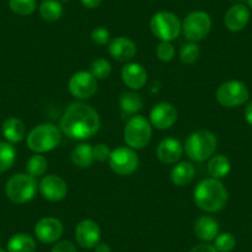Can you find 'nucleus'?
<instances>
[{"mask_svg":"<svg viewBox=\"0 0 252 252\" xmlns=\"http://www.w3.org/2000/svg\"><path fill=\"white\" fill-rule=\"evenodd\" d=\"M76 240L83 249H94L100 242V227L94 220L84 219L76 227Z\"/></svg>","mask_w":252,"mask_h":252,"instance_id":"15","label":"nucleus"},{"mask_svg":"<svg viewBox=\"0 0 252 252\" xmlns=\"http://www.w3.org/2000/svg\"><path fill=\"white\" fill-rule=\"evenodd\" d=\"M111 64L105 58H96L91 64V73L96 79H106L111 74Z\"/></svg>","mask_w":252,"mask_h":252,"instance_id":"32","label":"nucleus"},{"mask_svg":"<svg viewBox=\"0 0 252 252\" xmlns=\"http://www.w3.org/2000/svg\"><path fill=\"white\" fill-rule=\"evenodd\" d=\"M9 6L16 15L28 16L36 10L37 1L36 0H9Z\"/></svg>","mask_w":252,"mask_h":252,"instance_id":"30","label":"nucleus"},{"mask_svg":"<svg viewBox=\"0 0 252 252\" xmlns=\"http://www.w3.org/2000/svg\"><path fill=\"white\" fill-rule=\"evenodd\" d=\"M174 53H176L174 46L171 42H163V41H161L156 48L157 58L159 61H162V62H169V61L173 60Z\"/></svg>","mask_w":252,"mask_h":252,"instance_id":"34","label":"nucleus"},{"mask_svg":"<svg viewBox=\"0 0 252 252\" xmlns=\"http://www.w3.org/2000/svg\"><path fill=\"white\" fill-rule=\"evenodd\" d=\"M144 100L135 92H126L120 96V109L124 115L134 116L141 111Z\"/></svg>","mask_w":252,"mask_h":252,"instance_id":"25","label":"nucleus"},{"mask_svg":"<svg viewBox=\"0 0 252 252\" xmlns=\"http://www.w3.org/2000/svg\"><path fill=\"white\" fill-rule=\"evenodd\" d=\"M108 162L110 168L119 176H130L139 167L137 154L129 146H120L113 150Z\"/></svg>","mask_w":252,"mask_h":252,"instance_id":"10","label":"nucleus"},{"mask_svg":"<svg viewBox=\"0 0 252 252\" xmlns=\"http://www.w3.org/2000/svg\"><path fill=\"white\" fill-rule=\"evenodd\" d=\"M113 150H110V147L105 144H98L95 146H93V156L94 161L98 162H106L110 158V155Z\"/></svg>","mask_w":252,"mask_h":252,"instance_id":"36","label":"nucleus"},{"mask_svg":"<svg viewBox=\"0 0 252 252\" xmlns=\"http://www.w3.org/2000/svg\"><path fill=\"white\" fill-rule=\"evenodd\" d=\"M71 159L74 166L79 168H88L93 164V146L89 144H79L72 150Z\"/></svg>","mask_w":252,"mask_h":252,"instance_id":"24","label":"nucleus"},{"mask_svg":"<svg viewBox=\"0 0 252 252\" xmlns=\"http://www.w3.org/2000/svg\"><path fill=\"white\" fill-rule=\"evenodd\" d=\"M121 78L126 87H129L132 91H139L146 84L147 72L140 63L130 62L126 63L121 69Z\"/></svg>","mask_w":252,"mask_h":252,"instance_id":"16","label":"nucleus"},{"mask_svg":"<svg viewBox=\"0 0 252 252\" xmlns=\"http://www.w3.org/2000/svg\"><path fill=\"white\" fill-rule=\"evenodd\" d=\"M1 132L5 140L10 144H18L25 137L26 127L23 120L19 118L11 116L4 120L3 126H1Z\"/></svg>","mask_w":252,"mask_h":252,"instance_id":"21","label":"nucleus"},{"mask_svg":"<svg viewBox=\"0 0 252 252\" xmlns=\"http://www.w3.org/2000/svg\"><path fill=\"white\" fill-rule=\"evenodd\" d=\"M38 190L45 199L50 202H60L68 193V186L62 177L57 174L45 176L38 183Z\"/></svg>","mask_w":252,"mask_h":252,"instance_id":"12","label":"nucleus"},{"mask_svg":"<svg viewBox=\"0 0 252 252\" xmlns=\"http://www.w3.org/2000/svg\"><path fill=\"white\" fill-rule=\"evenodd\" d=\"M152 139V125L150 120L141 115H134L126 121L124 127V140L134 150H141Z\"/></svg>","mask_w":252,"mask_h":252,"instance_id":"6","label":"nucleus"},{"mask_svg":"<svg viewBox=\"0 0 252 252\" xmlns=\"http://www.w3.org/2000/svg\"><path fill=\"white\" fill-rule=\"evenodd\" d=\"M62 139L60 127L50 123L41 124L33 127L28 135V146L35 154H45L55 150Z\"/></svg>","mask_w":252,"mask_h":252,"instance_id":"4","label":"nucleus"},{"mask_svg":"<svg viewBox=\"0 0 252 252\" xmlns=\"http://www.w3.org/2000/svg\"><path fill=\"white\" fill-rule=\"evenodd\" d=\"M16 150L13 144L8 141H0V173L9 171L15 163Z\"/></svg>","mask_w":252,"mask_h":252,"instance_id":"28","label":"nucleus"},{"mask_svg":"<svg viewBox=\"0 0 252 252\" xmlns=\"http://www.w3.org/2000/svg\"><path fill=\"white\" fill-rule=\"evenodd\" d=\"M94 251L95 252H111V247L108 244H104V242H99L95 247H94Z\"/></svg>","mask_w":252,"mask_h":252,"instance_id":"41","label":"nucleus"},{"mask_svg":"<svg viewBox=\"0 0 252 252\" xmlns=\"http://www.w3.org/2000/svg\"><path fill=\"white\" fill-rule=\"evenodd\" d=\"M194 234L204 242L214 241L215 237L219 235V224L213 217L202 215L194 221Z\"/></svg>","mask_w":252,"mask_h":252,"instance_id":"20","label":"nucleus"},{"mask_svg":"<svg viewBox=\"0 0 252 252\" xmlns=\"http://www.w3.org/2000/svg\"><path fill=\"white\" fill-rule=\"evenodd\" d=\"M195 205L205 213L220 212L226 205L229 194L220 179L205 178L197 184L193 192Z\"/></svg>","mask_w":252,"mask_h":252,"instance_id":"2","label":"nucleus"},{"mask_svg":"<svg viewBox=\"0 0 252 252\" xmlns=\"http://www.w3.org/2000/svg\"><path fill=\"white\" fill-rule=\"evenodd\" d=\"M150 29L155 37L163 42H172L182 31V23L178 16L171 11H158L150 21Z\"/></svg>","mask_w":252,"mask_h":252,"instance_id":"7","label":"nucleus"},{"mask_svg":"<svg viewBox=\"0 0 252 252\" xmlns=\"http://www.w3.org/2000/svg\"><path fill=\"white\" fill-rule=\"evenodd\" d=\"M137 52L136 43L129 37H116L109 42V53L119 62H129Z\"/></svg>","mask_w":252,"mask_h":252,"instance_id":"17","label":"nucleus"},{"mask_svg":"<svg viewBox=\"0 0 252 252\" xmlns=\"http://www.w3.org/2000/svg\"><path fill=\"white\" fill-rule=\"evenodd\" d=\"M69 93L77 99H89L98 91V79L88 71H78L68 81Z\"/></svg>","mask_w":252,"mask_h":252,"instance_id":"11","label":"nucleus"},{"mask_svg":"<svg viewBox=\"0 0 252 252\" xmlns=\"http://www.w3.org/2000/svg\"><path fill=\"white\" fill-rule=\"evenodd\" d=\"M178 111L171 103L162 101L156 104L150 111V123L158 130H167L176 124Z\"/></svg>","mask_w":252,"mask_h":252,"instance_id":"13","label":"nucleus"},{"mask_svg":"<svg viewBox=\"0 0 252 252\" xmlns=\"http://www.w3.org/2000/svg\"><path fill=\"white\" fill-rule=\"evenodd\" d=\"M217 146V136L212 131L198 130L187 137L183 149L192 161L204 162L214 156Z\"/></svg>","mask_w":252,"mask_h":252,"instance_id":"3","label":"nucleus"},{"mask_svg":"<svg viewBox=\"0 0 252 252\" xmlns=\"http://www.w3.org/2000/svg\"><path fill=\"white\" fill-rule=\"evenodd\" d=\"M200 56V48L197 42H189L187 45L182 46L179 51V58L186 64H193L198 61Z\"/></svg>","mask_w":252,"mask_h":252,"instance_id":"31","label":"nucleus"},{"mask_svg":"<svg viewBox=\"0 0 252 252\" xmlns=\"http://www.w3.org/2000/svg\"><path fill=\"white\" fill-rule=\"evenodd\" d=\"M189 252H218V251L215 250V247L213 246V245H209L205 242V244L195 245V246L193 247Z\"/></svg>","mask_w":252,"mask_h":252,"instance_id":"38","label":"nucleus"},{"mask_svg":"<svg viewBox=\"0 0 252 252\" xmlns=\"http://www.w3.org/2000/svg\"><path fill=\"white\" fill-rule=\"evenodd\" d=\"M38 183L35 177L29 173H16L8 179L5 194L15 204H25L35 198Z\"/></svg>","mask_w":252,"mask_h":252,"instance_id":"5","label":"nucleus"},{"mask_svg":"<svg viewBox=\"0 0 252 252\" xmlns=\"http://www.w3.org/2000/svg\"><path fill=\"white\" fill-rule=\"evenodd\" d=\"M91 38L95 45L104 46L106 45V43L110 42V32H109V30H106L105 28L99 26V28H95L92 30Z\"/></svg>","mask_w":252,"mask_h":252,"instance_id":"35","label":"nucleus"},{"mask_svg":"<svg viewBox=\"0 0 252 252\" xmlns=\"http://www.w3.org/2000/svg\"><path fill=\"white\" fill-rule=\"evenodd\" d=\"M47 167V158L45 156H42V154H35L26 162V173L37 178V177L43 176L46 173Z\"/></svg>","mask_w":252,"mask_h":252,"instance_id":"29","label":"nucleus"},{"mask_svg":"<svg viewBox=\"0 0 252 252\" xmlns=\"http://www.w3.org/2000/svg\"><path fill=\"white\" fill-rule=\"evenodd\" d=\"M35 235L42 244H55L63 235L62 222L57 218H42L35 225Z\"/></svg>","mask_w":252,"mask_h":252,"instance_id":"14","label":"nucleus"},{"mask_svg":"<svg viewBox=\"0 0 252 252\" xmlns=\"http://www.w3.org/2000/svg\"><path fill=\"white\" fill-rule=\"evenodd\" d=\"M195 176V167L192 162L183 161L176 163L171 171L172 183L178 187L188 186Z\"/></svg>","mask_w":252,"mask_h":252,"instance_id":"22","label":"nucleus"},{"mask_svg":"<svg viewBox=\"0 0 252 252\" xmlns=\"http://www.w3.org/2000/svg\"><path fill=\"white\" fill-rule=\"evenodd\" d=\"M245 120L250 126H252V101H250L245 108Z\"/></svg>","mask_w":252,"mask_h":252,"instance_id":"40","label":"nucleus"},{"mask_svg":"<svg viewBox=\"0 0 252 252\" xmlns=\"http://www.w3.org/2000/svg\"><path fill=\"white\" fill-rule=\"evenodd\" d=\"M81 3L88 9H95L100 5L101 0H81Z\"/></svg>","mask_w":252,"mask_h":252,"instance_id":"39","label":"nucleus"},{"mask_svg":"<svg viewBox=\"0 0 252 252\" xmlns=\"http://www.w3.org/2000/svg\"><path fill=\"white\" fill-rule=\"evenodd\" d=\"M212 30V18L203 10L189 13L182 23V32L190 42H199L209 35Z\"/></svg>","mask_w":252,"mask_h":252,"instance_id":"8","label":"nucleus"},{"mask_svg":"<svg viewBox=\"0 0 252 252\" xmlns=\"http://www.w3.org/2000/svg\"><path fill=\"white\" fill-rule=\"evenodd\" d=\"M183 145L173 137L162 140L157 146V158L163 164H176L183 155Z\"/></svg>","mask_w":252,"mask_h":252,"instance_id":"19","label":"nucleus"},{"mask_svg":"<svg viewBox=\"0 0 252 252\" xmlns=\"http://www.w3.org/2000/svg\"><path fill=\"white\" fill-rule=\"evenodd\" d=\"M0 252H6L5 250H3V249H0Z\"/></svg>","mask_w":252,"mask_h":252,"instance_id":"43","label":"nucleus"},{"mask_svg":"<svg viewBox=\"0 0 252 252\" xmlns=\"http://www.w3.org/2000/svg\"><path fill=\"white\" fill-rule=\"evenodd\" d=\"M250 21V10L244 4H235L225 13L224 24L226 29L232 32L244 30Z\"/></svg>","mask_w":252,"mask_h":252,"instance_id":"18","label":"nucleus"},{"mask_svg":"<svg viewBox=\"0 0 252 252\" xmlns=\"http://www.w3.org/2000/svg\"><path fill=\"white\" fill-rule=\"evenodd\" d=\"M218 252H231L236 246V239L230 232H222L214 239V245Z\"/></svg>","mask_w":252,"mask_h":252,"instance_id":"33","label":"nucleus"},{"mask_svg":"<svg viewBox=\"0 0 252 252\" xmlns=\"http://www.w3.org/2000/svg\"><path fill=\"white\" fill-rule=\"evenodd\" d=\"M247 3H249V6L252 9V0H247Z\"/></svg>","mask_w":252,"mask_h":252,"instance_id":"42","label":"nucleus"},{"mask_svg":"<svg viewBox=\"0 0 252 252\" xmlns=\"http://www.w3.org/2000/svg\"><path fill=\"white\" fill-rule=\"evenodd\" d=\"M36 241L29 234H16L8 241V252H35Z\"/></svg>","mask_w":252,"mask_h":252,"instance_id":"26","label":"nucleus"},{"mask_svg":"<svg viewBox=\"0 0 252 252\" xmlns=\"http://www.w3.org/2000/svg\"><path fill=\"white\" fill-rule=\"evenodd\" d=\"M99 114L91 105L84 103L71 104L60 121L61 131L73 140L89 139L99 131Z\"/></svg>","mask_w":252,"mask_h":252,"instance_id":"1","label":"nucleus"},{"mask_svg":"<svg viewBox=\"0 0 252 252\" xmlns=\"http://www.w3.org/2000/svg\"><path fill=\"white\" fill-rule=\"evenodd\" d=\"M250 92L241 81H227L220 84L217 91V100L225 108H236L249 101Z\"/></svg>","mask_w":252,"mask_h":252,"instance_id":"9","label":"nucleus"},{"mask_svg":"<svg viewBox=\"0 0 252 252\" xmlns=\"http://www.w3.org/2000/svg\"><path fill=\"white\" fill-rule=\"evenodd\" d=\"M231 171V162L225 155H215L208 162V173L212 178L222 179Z\"/></svg>","mask_w":252,"mask_h":252,"instance_id":"23","label":"nucleus"},{"mask_svg":"<svg viewBox=\"0 0 252 252\" xmlns=\"http://www.w3.org/2000/svg\"><path fill=\"white\" fill-rule=\"evenodd\" d=\"M38 13L45 21L60 20L63 14V6L58 0H43L38 6Z\"/></svg>","mask_w":252,"mask_h":252,"instance_id":"27","label":"nucleus"},{"mask_svg":"<svg viewBox=\"0 0 252 252\" xmlns=\"http://www.w3.org/2000/svg\"><path fill=\"white\" fill-rule=\"evenodd\" d=\"M51 252H78L77 247L74 246L73 242L63 240V241H58L55 246L52 247Z\"/></svg>","mask_w":252,"mask_h":252,"instance_id":"37","label":"nucleus"}]
</instances>
